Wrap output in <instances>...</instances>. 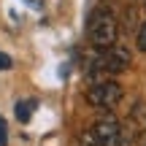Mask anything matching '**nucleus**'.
<instances>
[{"label": "nucleus", "mask_w": 146, "mask_h": 146, "mask_svg": "<svg viewBox=\"0 0 146 146\" xmlns=\"http://www.w3.org/2000/svg\"><path fill=\"white\" fill-rule=\"evenodd\" d=\"M135 43L141 52H146V22H141V27L135 30Z\"/></svg>", "instance_id": "nucleus-6"}, {"label": "nucleus", "mask_w": 146, "mask_h": 146, "mask_svg": "<svg viewBox=\"0 0 146 146\" xmlns=\"http://www.w3.org/2000/svg\"><path fill=\"white\" fill-rule=\"evenodd\" d=\"M122 100V87L111 78H100V81H92V87L87 89V103L95 106V108H114Z\"/></svg>", "instance_id": "nucleus-3"}, {"label": "nucleus", "mask_w": 146, "mask_h": 146, "mask_svg": "<svg viewBox=\"0 0 146 146\" xmlns=\"http://www.w3.org/2000/svg\"><path fill=\"white\" fill-rule=\"evenodd\" d=\"M8 143V125H5V119L0 116V146Z\"/></svg>", "instance_id": "nucleus-7"}, {"label": "nucleus", "mask_w": 146, "mask_h": 146, "mask_svg": "<svg viewBox=\"0 0 146 146\" xmlns=\"http://www.w3.org/2000/svg\"><path fill=\"white\" fill-rule=\"evenodd\" d=\"M116 35H119V22H116V14L106 5L95 8L89 14V22H87V38L95 49H111L116 43Z\"/></svg>", "instance_id": "nucleus-1"}, {"label": "nucleus", "mask_w": 146, "mask_h": 146, "mask_svg": "<svg viewBox=\"0 0 146 146\" xmlns=\"http://www.w3.org/2000/svg\"><path fill=\"white\" fill-rule=\"evenodd\" d=\"M133 62V54L127 46H122V43H114L111 49H106L103 57H100V65H103V73H122L127 70Z\"/></svg>", "instance_id": "nucleus-4"}, {"label": "nucleus", "mask_w": 146, "mask_h": 146, "mask_svg": "<svg viewBox=\"0 0 146 146\" xmlns=\"http://www.w3.org/2000/svg\"><path fill=\"white\" fill-rule=\"evenodd\" d=\"M25 3H27V5H33V8H41L43 0H25Z\"/></svg>", "instance_id": "nucleus-10"}, {"label": "nucleus", "mask_w": 146, "mask_h": 146, "mask_svg": "<svg viewBox=\"0 0 146 146\" xmlns=\"http://www.w3.org/2000/svg\"><path fill=\"white\" fill-rule=\"evenodd\" d=\"M33 108H35V100H19V103H16V119L19 122H30Z\"/></svg>", "instance_id": "nucleus-5"}, {"label": "nucleus", "mask_w": 146, "mask_h": 146, "mask_svg": "<svg viewBox=\"0 0 146 146\" xmlns=\"http://www.w3.org/2000/svg\"><path fill=\"white\" fill-rule=\"evenodd\" d=\"M87 133H89V138H92L95 146H127L125 130H122L119 119H116V116H111V114L100 116V119L95 122Z\"/></svg>", "instance_id": "nucleus-2"}, {"label": "nucleus", "mask_w": 146, "mask_h": 146, "mask_svg": "<svg viewBox=\"0 0 146 146\" xmlns=\"http://www.w3.org/2000/svg\"><path fill=\"white\" fill-rule=\"evenodd\" d=\"M11 68V57L5 52H0V70H8Z\"/></svg>", "instance_id": "nucleus-8"}, {"label": "nucleus", "mask_w": 146, "mask_h": 146, "mask_svg": "<svg viewBox=\"0 0 146 146\" xmlns=\"http://www.w3.org/2000/svg\"><path fill=\"white\" fill-rule=\"evenodd\" d=\"M78 146H95L92 138H89V133H84V138H81V143H78Z\"/></svg>", "instance_id": "nucleus-9"}]
</instances>
